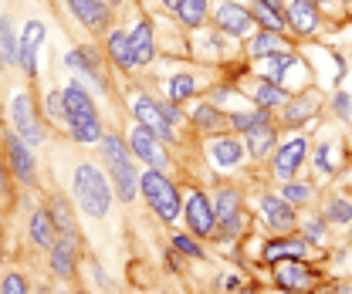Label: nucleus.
I'll list each match as a JSON object with an SVG mask.
<instances>
[{"instance_id":"f257e3e1","label":"nucleus","mask_w":352,"mask_h":294,"mask_svg":"<svg viewBox=\"0 0 352 294\" xmlns=\"http://www.w3.org/2000/svg\"><path fill=\"white\" fill-rule=\"evenodd\" d=\"M61 98H65V122L72 128V135L78 142H98L102 139V126L95 119V105H91L85 88L78 82H72L61 91Z\"/></svg>"},{"instance_id":"f03ea898","label":"nucleus","mask_w":352,"mask_h":294,"mask_svg":"<svg viewBox=\"0 0 352 294\" xmlns=\"http://www.w3.org/2000/svg\"><path fill=\"white\" fill-rule=\"evenodd\" d=\"M75 193L88 216H105L112 207V186L102 176V169H95L91 163H82L75 169Z\"/></svg>"},{"instance_id":"7ed1b4c3","label":"nucleus","mask_w":352,"mask_h":294,"mask_svg":"<svg viewBox=\"0 0 352 294\" xmlns=\"http://www.w3.org/2000/svg\"><path fill=\"white\" fill-rule=\"evenodd\" d=\"M139 190L146 193L149 207L160 213L166 223H173L176 216H179V193H176V186L160 172V169H149V172L139 179Z\"/></svg>"},{"instance_id":"20e7f679","label":"nucleus","mask_w":352,"mask_h":294,"mask_svg":"<svg viewBox=\"0 0 352 294\" xmlns=\"http://www.w3.org/2000/svg\"><path fill=\"white\" fill-rule=\"evenodd\" d=\"M10 112H14V132L28 142V146H38L41 142V126H38V115H34V102H31V95H14V105H10Z\"/></svg>"},{"instance_id":"39448f33","label":"nucleus","mask_w":352,"mask_h":294,"mask_svg":"<svg viewBox=\"0 0 352 294\" xmlns=\"http://www.w3.org/2000/svg\"><path fill=\"white\" fill-rule=\"evenodd\" d=\"M129 142H132V152L142 159V163H149L153 169H163L170 166V159H166V152H163V146H160V139L149 132V128H132V135H129Z\"/></svg>"},{"instance_id":"423d86ee","label":"nucleus","mask_w":352,"mask_h":294,"mask_svg":"<svg viewBox=\"0 0 352 294\" xmlns=\"http://www.w3.org/2000/svg\"><path fill=\"white\" fill-rule=\"evenodd\" d=\"M135 119H139V126L149 128L156 139H176L173 135V126L163 119V112H160V105L153 102V98H135Z\"/></svg>"},{"instance_id":"0eeeda50","label":"nucleus","mask_w":352,"mask_h":294,"mask_svg":"<svg viewBox=\"0 0 352 294\" xmlns=\"http://www.w3.org/2000/svg\"><path fill=\"white\" fill-rule=\"evenodd\" d=\"M186 223H190V230H193V234H200V237L214 234L217 216H214V207L207 203V196H204V193H193V196H190V203H186Z\"/></svg>"},{"instance_id":"6e6552de","label":"nucleus","mask_w":352,"mask_h":294,"mask_svg":"<svg viewBox=\"0 0 352 294\" xmlns=\"http://www.w3.org/2000/svg\"><path fill=\"white\" fill-rule=\"evenodd\" d=\"M7 159H10V169H14L17 179H24V183L34 179V156H31L28 142H24L17 132L7 135Z\"/></svg>"},{"instance_id":"1a4fd4ad","label":"nucleus","mask_w":352,"mask_h":294,"mask_svg":"<svg viewBox=\"0 0 352 294\" xmlns=\"http://www.w3.org/2000/svg\"><path fill=\"white\" fill-rule=\"evenodd\" d=\"M44 41V24L41 21H28L24 24V34H21V68L28 75L38 71V47Z\"/></svg>"},{"instance_id":"9d476101","label":"nucleus","mask_w":352,"mask_h":294,"mask_svg":"<svg viewBox=\"0 0 352 294\" xmlns=\"http://www.w3.org/2000/svg\"><path fill=\"white\" fill-rule=\"evenodd\" d=\"M68 7L78 14V21L88 31H105L109 27V3L105 0H68Z\"/></svg>"},{"instance_id":"9b49d317","label":"nucleus","mask_w":352,"mask_h":294,"mask_svg":"<svg viewBox=\"0 0 352 294\" xmlns=\"http://www.w3.org/2000/svg\"><path fill=\"white\" fill-rule=\"evenodd\" d=\"M274 278H278V284L288 288V291H308V288L315 284V274L308 271L305 264H298V260H285V264H278Z\"/></svg>"},{"instance_id":"f8f14e48","label":"nucleus","mask_w":352,"mask_h":294,"mask_svg":"<svg viewBox=\"0 0 352 294\" xmlns=\"http://www.w3.org/2000/svg\"><path fill=\"white\" fill-rule=\"evenodd\" d=\"M261 210H264V220H267V227H271V230H285V234H288V230L295 227V210H292V203H288V200L264 196Z\"/></svg>"},{"instance_id":"ddd939ff","label":"nucleus","mask_w":352,"mask_h":294,"mask_svg":"<svg viewBox=\"0 0 352 294\" xmlns=\"http://www.w3.org/2000/svg\"><path fill=\"white\" fill-rule=\"evenodd\" d=\"M302 159H305V139H292L285 149H278V156H274V172L281 176V179H292L298 166H302Z\"/></svg>"},{"instance_id":"4468645a","label":"nucleus","mask_w":352,"mask_h":294,"mask_svg":"<svg viewBox=\"0 0 352 294\" xmlns=\"http://www.w3.org/2000/svg\"><path fill=\"white\" fill-rule=\"evenodd\" d=\"M217 24L227 31V34H248L251 27H254V17L244 10V7H237V3H223L217 10Z\"/></svg>"},{"instance_id":"2eb2a0df","label":"nucleus","mask_w":352,"mask_h":294,"mask_svg":"<svg viewBox=\"0 0 352 294\" xmlns=\"http://www.w3.org/2000/svg\"><path fill=\"white\" fill-rule=\"evenodd\" d=\"M51 271L54 278H72L75 274V237H61L51 247Z\"/></svg>"},{"instance_id":"dca6fc26","label":"nucleus","mask_w":352,"mask_h":294,"mask_svg":"<svg viewBox=\"0 0 352 294\" xmlns=\"http://www.w3.org/2000/svg\"><path fill=\"white\" fill-rule=\"evenodd\" d=\"M31 244H38V247H54V240H58V227H54V220H51V213L47 210H38L31 216Z\"/></svg>"},{"instance_id":"f3484780","label":"nucleus","mask_w":352,"mask_h":294,"mask_svg":"<svg viewBox=\"0 0 352 294\" xmlns=\"http://www.w3.org/2000/svg\"><path fill=\"white\" fill-rule=\"evenodd\" d=\"M288 21L298 34H311L318 27V14H315V3L311 0H292L288 7Z\"/></svg>"},{"instance_id":"a211bd4d","label":"nucleus","mask_w":352,"mask_h":294,"mask_svg":"<svg viewBox=\"0 0 352 294\" xmlns=\"http://www.w3.org/2000/svg\"><path fill=\"white\" fill-rule=\"evenodd\" d=\"M129 47H132L135 65H146L153 58V27H149V21H139L135 24V31L129 34Z\"/></svg>"},{"instance_id":"6ab92c4d","label":"nucleus","mask_w":352,"mask_h":294,"mask_svg":"<svg viewBox=\"0 0 352 294\" xmlns=\"http://www.w3.org/2000/svg\"><path fill=\"white\" fill-rule=\"evenodd\" d=\"M0 61L3 65H21V38H14L10 17H0Z\"/></svg>"},{"instance_id":"aec40b11","label":"nucleus","mask_w":352,"mask_h":294,"mask_svg":"<svg viewBox=\"0 0 352 294\" xmlns=\"http://www.w3.org/2000/svg\"><path fill=\"white\" fill-rule=\"evenodd\" d=\"M237 203H241V200H237V193H234V190H223V193L217 196V210H214L217 223H223L230 234L241 227V220H237Z\"/></svg>"},{"instance_id":"412c9836","label":"nucleus","mask_w":352,"mask_h":294,"mask_svg":"<svg viewBox=\"0 0 352 294\" xmlns=\"http://www.w3.org/2000/svg\"><path fill=\"white\" fill-rule=\"evenodd\" d=\"M261 61H264V75L278 84L281 78H285V71L295 65V54H292V51H274V54H267V58H261Z\"/></svg>"},{"instance_id":"4be33fe9","label":"nucleus","mask_w":352,"mask_h":294,"mask_svg":"<svg viewBox=\"0 0 352 294\" xmlns=\"http://www.w3.org/2000/svg\"><path fill=\"white\" fill-rule=\"evenodd\" d=\"M315 105H318V98H315V95H302V98L288 102V105H285V122H288V126H295V122L311 119V115H315Z\"/></svg>"},{"instance_id":"5701e85b","label":"nucleus","mask_w":352,"mask_h":294,"mask_svg":"<svg viewBox=\"0 0 352 294\" xmlns=\"http://www.w3.org/2000/svg\"><path fill=\"white\" fill-rule=\"evenodd\" d=\"M112 176H116V193H119V200H122V203H129L132 196H135V190H139V176H135L132 163L129 166L112 169Z\"/></svg>"},{"instance_id":"b1692460","label":"nucleus","mask_w":352,"mask_h":294,"mask_svg":"<svg viewBox=\"0 0 352 294\" xmlns=\"http://www.w3.org/2000/svg\"><path fill=\"white\" fill-rule=\"evenodd\" d=\"M102 156H105V163L112 169L129 166V152H126V146H122L119 135H102Z\"/></svg>"},{"instance_id":"393cba45","label":"nucleus","mask_w":352,"mask_h":294,"mask_svg":"<svg viewBox=\"0 0 352 294\" xmlns=\"http://www.w3.org/2000/svg\"><path fill=\"white\" fill-rule=\"evenodd\" d=\"M258 21L267 31H281L285 27V14H281V0H258Z\"/></svg>"},{"instance_id":"a878e982","label":"nucleus","mask_w":352,"mask_h":294,"mask_svg":"<svg viewBox=\"0 0 352 294\" xmlns=\"http://www.w3.org/2000/svg\"><path fill=\"white\" fill-rule=\"evenodd\" d=\"M271 146H274V128L267 126V122L248 132V149H251V156H258V159H261V156L271 152Z\"/></svg>"},{"instance_id":"bb28decb","label":"nucleus","mask_w":352,"mask_h":294,"mask_svg":"<svg viewBox=\"0 0 352 294\" xmlns=\"http://www.w3.org/2000/svg\"><path fill=\"white\" fill-rule=\"evenodd\" d=\"M109 54H112V61H116L119 68H132V65H135L132 47H129V38H126L122 31H116V34L109 38Z\"/></svg>"},{"instance_id":"cd10ccee","label":"nucleus","mask_w":352,"mask_h":294,"mask_svg":"<svg viewBox=\"0 0 352 294\" xmlns=\"http://www.w3.org/2000/svg\"><path fill=\"white\" fill-rule=\"evenodd\" d=\"M308 251V240L302 237H288V240H281V244H271L267 247V260H281V257H302Z\"/></svg>"},{"instance_id":"c85d7f7f","label":"nucleus","mask_w":352,"mask_h":294,"mask_svg":"<svg viewBox=\"0 0 352 294\" xmlns=\"http://www.w3.org/2000/svg\"><path fill=\"white\" fill-rule=\"evenodd\" d=\"M241 156H244V149H241L237 139H220V142H214V159H217L220 166H237Z\"/></svg>"},{"instance_id":"c756f323","label":"nucleus","mask_w":352,"mask_h":294,"mask_svg":"<svg viewBox=\"0 0 352 294\" xmlns=\"http://www.w3.org/2000/svg\"><path fill=\"white\" fill-rule=\"evenodd\" d=\"M51 220H54V227H58V234H65V237H75V220H72V210H68V203L58 196L54 203H51Z\"/></svg>"},{"instance_id":"7c9ffc66","label":"nucleus","mask_w":352,"mask_h":294,"mask_svg":"<svg viewBox=\"0 0 352 294\" xmlns=\"http://www.w3.org/2000/svg\"><path fill=\"white\" fill-rule=\"evenodd\" d=\"M207 14V0H179V17L186 27H197Z\"/></svg>"},{"instance_id":"2f4dec72","label":"nucleus","mask_w":352,"mask_h":294,"mask_svg":"<svg viewBox=\"0 0 352 294\" xmlns=\"http://www.w3.org/2000/svg\"><path fill=\"white\" fill-rule=\"evenodd\" d=\"M68 65H72V68H78V71H85L88 78L102 82V78H98V68H95V58H91V51H88V47L72 51V54H68Z\"/></svg>"},{"instance_id":"473e14b6","label":"nucleus","mask_w":352,"mask_h":294,"mask_svg":"<svg viewBox=\"0 0 352 294\" xmlns=\"http://www.w3.org/2000/svg\"><path fill=\"white\" fill-rule=\"evenodd\" d=\"M254 98H258V105H261V109H274V105H285V91H281V88H278L274 82L258 84Z\"/></svg>"},{"instance_id":"72a5a7b5","label":"nucleus","mask_w":352,"mask_h":294,"mask_svg":"<svg viewBox=\"0 0 352 294\" xmlns=\"http://www.w3.org/2000/svg\"><path fill=\"white\" fill-rule=\"evenodd\" d=\"M325 220H329V223H339V227L352 223V203L349 200H332V203L325 207Z\"/></svg>"},{"instance_id":"f704fd0d","label":"nucleus","mask_w":352,"mask_h":294,"mask_svg":"<svg viewBox=\"0 0 352 294\" xmlns=\"http://www.w3.org/2000/svg\"><path fill=\"white\" fill-rule=\"evenodd\" d=\"M274 51H281V41H278V34H274V31L258 34V38L251 41V54H254V58H267V54H274Z\"/></svg>"},{"instance_id":"c9c22d12","label":"nucleus","mask_w":352,"mask_h":294,"mask_svg":"<svg viewBox=\"0 0 352 294\" xmlns=\"http://www.w3.org/2000/svg\"><path fill=\"white\" fill-rule=\"evenodd\" d=\"M267 122V109H254V112H248V115H234L230 119V126L237 128V132H251V128H258Z\"/></svg>"},{"instance_id":"e433bc0d","label":"nucleus","mask_w":352,"mask_h":294,"mask_svg":"<svg viewBox=\"0 0 352 294\" xmlns=\"http://www.w3.org/2000/svg\"><path fill=\"white\" fill-rule=\"evenodd\" d=\"M193 88H197V82H193L190 75H173V78H170V102H183V98H190V95H193Z\"/></svg>"},{"instance_id":"4c0bfd02","label":"nucleus","mask_w":352,"mask_h":294,"mask_svg":"<svg viewBox=\"0 0 352 294\" xmlns=\"http://www.w3.org/2000/svg\"><path fill=\"white\" fill-rule=\"evenodd\" d=\"M281 200H288V203H305L311 200V186L305 183H285V196Z\"/></svg>"},{"instance_id":"58836bf2","label":"nucleus","mask_w":352,"mask_h":294,"mask_svg":"<svg viewBox=\"0 0 352 294\" xmlns=\"http://www.w3.org/2000/svg\"><path fill=\"white\" fill-rule=\"evenodd\" d=\"M0 294H28V281L14 271V274H7V278L0 281Z\"/></svg>"},{"instance_id":"ea45409f","label":"nucleus","mask_w":352,"mask_h":294,"mask_svg":"<svg viewBox=\"0 0 352 294\" xmlns=\"http://www.w3.org/2000/svg\"><path fill=\"white\" fill-rule=\"evenodd\" d=\"M173 247L176 251H183V253H190V257H204V247H200V244H193V237H186V234H176Z\"/></svg>"},{"instance_id":"a19ab883","label":"nucleus","mask_w":352,"mask_h":294,"mask_svg":"<svg viewBox=\"0 0 352 294\" xmlns=\"http://www.w3.org/2000/svg\"><path fill=\"white\" fill-rule=\"evenodd\" d=\"M193 122L197 126H207V128H214V126H220V115L210 109V105H200L197 112H193Z\"/></svg>"},{"instance_id":"79ce46f5","label":"nucleus","mask_w":352,"mask_h":294,"mask_svg":"<svg viewBox=\"0 0 352 294\" xmlns=\"http://www.w3.org/2000/svg\"><path fill=\"white\" fill-rule=\"evenodd\" d=\"M315 163H318L322 172H332L336 169V163H332V146H318L315 149Z\"/></svg>"},{"instance_id":"37998d69","label":"nucleus","mask_w":352,"mask_h":294,"mask_svg":"<svg viewBox=\"0 0 352 294\" xmlns=\"http://www.w3.org/2000/svg\"><path fill=\"white\" fill-rule=\"evenodd\" d=\"M44 105H47V115H51V119H65V98H61L58 91H54V95H47V102H44Z\"/></svg>"},{"instance_id":"c03bdc74","label":"nucleus","mask_w":352,"mask_h":294,"mask_svg":"<svg viewBox=\"0 0 352 294\" xmlns=\"http://www.w3.org/2000/svg\"><path fill=\"white\" fill-rule=\"evenodd\" d=\"M336 112H339L346 122H352V102H349V95H346V91H339V95H336Z\"/></svg>"},{"instance_id":"a18cd8bd","label":"nucleus","mask_w":352,"mask_h":294,"mask_svg":"<svg viewBox=\"0 0 352 294\" xmlns=\"http://www.w3.org/2000/svg\"><path fill=\"white\" fill-rule=\"evenodd\" d=\"M305 237L308 240H322V237H325V223H322V220H308L305 223Z\"/></svg>"},{"instance_id":"49530a36","label":"nucleus","mask_w":352,"mask_h":294,"mask_svg":"<svg viewBox=\"0 0 352 294\" xmlns=\"http://www.w3.org/2000/svg\"><path fill=\"white\" fill-rule=\"evenodd\" d=\"M160 105V102H156ZM160 112H163V119L173 126V122H179V109H173V105H160Z\"/></svg>"},{"instance_id":"de8ad7c7","label":"nucleus","mask_w":352,"mask_h":294,"mask_svg":"<svg viewBox=\"0 0 352 294\" xmlns=\"http://www.w3.org/2000/svg\"><path fill=\"white\" fill-rule=\"evenodd\" d=\"M166 3V10H179V0H163Z\"/></svg>"},{"instance_id":"09e8293b","label":"nucleus","mask_w":352,"mask_h":294,"mask_svg":"<svg viewBox=\"0 0 352 294\" xmlns=\"http://www.w3.org/2000/svg\"><path fill=\"white\" fill-rule=\"evenodd\" d=\"M336 294H352V284H346V288H339Z\"/></svg>"},{"instance_id":"8fccbe9b","label":"nucleus","mask_w":352,"mask_h":294,"mask_svg":"<svg viewBox=\"0 0 352 294\" xmlns=\"http://www.w3.org/2000/svg\"><path fill=\"white\" fill-rule=\"evenodd\" d=\"M105 3H122V0H105Z\"/></svg>"},{"instance_id":"3c124183","label":"nucleus","mask_w":352,"mask_h":294,"mask_svg":"<svg viewBox=\"0 0 352 294\" xmlns=\"http://www.w3.org/2000/svg\"><path fill=\"white\" fill-rule=\"evenodd\" d=\"M54 294H68V291H54Z\"/></svg>"},{"instance_id":"603ef678","label":"nucleus","mask_w":352,"mask_h":294,"mask_svg":"<svg viewBox=\"0 0 352 294\" xmlns=\"http://www.w3.org/2000/svg\"><path fill=\"white\" fill-rule=\"evenodd\" d=\"M244 294H254V291H244Z\"/></svg>"},{"instance_id":"864d4df0","label":"nucleus","mask_w":352,"mask_h":294,"mask_svg":"<svg viewBox=\"0 0 352 294\" xmlns=\"http://www.w3.org/2000/svg\"><path fill=\"white\" fill-rule=\"evenodd\" d=\"M322 3H329V0H322Z\"/></svg>"},{"instance_id":"5fc2aeb1","label":"nucleus","mask_w":352,"mask_h":294,"mask_svg":"<svg viewBox=\"0 0 352 294\" xmlns=\"http://www.w3.org/2000/svg\"><path fill=\"white\" fill-rule=\"evenodd\" d=\"M0 190H3V186H0Z\"/></svg>"}]
</instances>
